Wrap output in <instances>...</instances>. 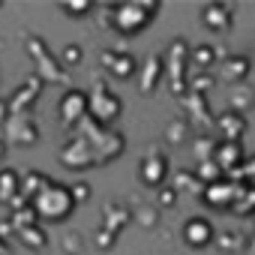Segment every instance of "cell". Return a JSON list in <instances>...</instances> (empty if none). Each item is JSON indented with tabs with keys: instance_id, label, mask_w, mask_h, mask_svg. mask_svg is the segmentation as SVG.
I'll list each match as a JSON object with an SVG mask.
<instances>
[{
	"instance_id": "obj_24",
	"label": "cell",
	"mask_w": 255,
	"mask_h": 255,
	"mask_svg": "<svg viewBox=\"0 0 255 255\" xmlns=\"http://www.w3.org/2000/svg\"><path fill=\"white\" fill-rule=\"evenodd\" d=\"M216 249H222V252H240V246H243V234H237V231H231V228H225V231H216Z\"/></svg>"
},
{
	"instance_id": "obj_14",
	"label": "cell",
	"mask_w": 255,
	"mask_h": 255,
	"mask_svg": "<svg viewBox=\"0 0 255 255\" xmlns=\"http://www.w3.org/2000/svg\"><path fill=\"white\" fill-rule=\"evenodd\" d=\"M225 51L219 45H210V42H198V45H189V69H201V72H213L216 60H222Z\"/></svg>"
},
{
	"instance_id": "obj_33",
	"label": "cell",
	"mask_w": 255,
	"mask_h": 255,
	"mask_svg": "<svg viewBox=\"0 0 255 255\" xmlns=\"http://www.w3.org/2000/svg\"><path fill=\"white\" fill-rule=\"evenodd\" d=\"M243 249H246V255H255V228H252L249 237L243 240Z\"/></svg>"
},
{
	"instance_id": "obj_4",
	"label": "cell",
	"mask_w": 255,
	"mask_h": 255,
	"mask_svg": "<svg viewBox=\"0 0 255 255\" xmlns=\"http://www.w3.org/2000/svg\"><path fill=\"white\" fill-rule=\"evenodd\" d=\"M87 114L99 123V126H105V123H114L120 114H123V99L108 87V84H96L93 87V93H87Z\"/></svg>"
},
{
	"instance_id": "obj_28",
	"label": "cell",
	"mask_w": 255,
	"mask_h": 255,
	"mask_svg": "<svg viewBox=\"0 0 255 255\" xmlns=\"http://www.w3.org/2000/svg\"><path fill=\"white\" fill-rule=\"evenodd\" d=\"M135 219H138L144 228H156V222H159V210H156V207H141V210L135 213Z\"/></svg>"
},
{
	"instance_id": "obj_10",
	"label": "cell",
	"mask_w": 255,
	"mask_h": 255,
	"mask_svg": "<svg viewBox=\"0 0 255 255\" xmlns=\"http://www.w3.org/2000/svg\"><path fill=\"white\" fill-rule=\"evenodd\" d=\"M183 105H186V114H189L186 120H189L192 126H198L204 135H210V129H213V111H210L207 96H201V93H186V96H183Z\"/></svg>"
},
{
	"instance_id": "obj_6",
	"label": "cell",
	"mask_w": 255,
	"mask_h": 255,
	"mask_svg": "<svg viewBox=\"0 0 255 255\" xmlns=\"http://www.w3.org/2000/svg\"><path fill=\"white\" fill-rule=\"evenodd\" d=\"M213 162L219 165V171H222L225 177H237L240 168H243V162H246L243 144H240V141H216Z\"/></svg>"
},
{
	"instance_id": "obj_13",
	"label": "cell",
	"mask_w": 255,
	"mask_h": 255,
	"mask_svg": "<svg viewBox=\"0 0 255 255\" xmlns=\"http://www.w3.org/2000/svg\"><path fill=\"white\" fill-rule=\"evenodd\" d=\"M57 111H60V117H63L66 126L78 123V120L87 114V93H84V90H66V93L60 96Z\"/></svg>"
},
{
	"instance_id": "obj_18",
	"label": "cell",
	"mask_w": 255,
	"mask_h": 255,
	"mask_svg": "<svg viewBox=\"0 0 255 255\" xmlns=\"http://www.w3.org/2000/svg\"><path fill=\"white\" fill-rule=\"evenodd\" d=\"M231 213H234V216H252V213H255V186H252V183L237 180V195H234Z\"/></svg>"
},
{
	"instance_id": "obj_20",
	"label": "cell",
	"mask_w": 255,
	"mask_h": 255,
	"mask_svg": "<svg viewBox=\"0 0 255 255\" xmlns=\"http://www.w3.org/2000/svg\"><path fill=\"white\" fill-rule=\"evenodd\" d=\"M189 135H192V123L186 120V117H174V120H168V126H165V141L168 144H186L189 141Z\"/></svg>"
},
{
	"instance_id": "obj_8",
	"label": "cell",
	"mask_w": 255,
	"mask_h": 255,
	"mask_svg": "<svg viewBox=\"0 0 255 255\" xmlns=\"http://www.w3.org/2000/svg\"><path fill=\"white\" fill-rule=\"evenodd\" d=\"M213 129H216L219 141H240L249 129V117L237 114V111H222L213 117Z\"/></svg>"
},
{
	"instance_id": "obj_32",
	"label": "cell",
	"mask_w": 255,
	"mask_h": 255,
	"mask_svg": "<svg viewBox=\"0 0 255 255\" xmlns=\"http://www.w3.org/2000/svg\"><path fill=\"white\" fill-rule=\"evenodd\" d=\"M114 237H117L114 231H108V228H102V231L96 234V246H99V249H111V246H114Z\"/></svg>"
},
{
	"instance_id": "obj_34",
	"label": "cell",
	"mask_w": 255,
	"mask_h": 255,
	"mask_svg": "<svg viewBox=\"0 0 255 255\" xmlns=\"http://www.w3.org/2000/svg\"><path fill=\"white\" fill-rule=\"evenodd\" d=\"M252 228H255V213H252Z\"/></svg>"
},
{
	"instance_id": "obj_23",
	"label": "cell",
	"mask_w": 255,
	"mask_h": 255,
	"mask_svg": "<svg viewBox=\"0 0 255 255\" xmlns=\"http://www.w3.org/2000/svg\"><path fill=\"white\" fill-rule=\"evenodd\" d=\"M213 150H216V138H213V135H198V138L192 141L195 165H198V162H210V159H213Z\"/></svg>"
},
{
	"instance_id": "obj_26",
	"label": "cell",
	"mask_w": 255,
	"mask_h": 255,
	"mask_svg": "<svg viewBox=\"0 0 255 255\" xmlns=\"http://www.w3.org/2000/svg\"><path fill=\"white\" fill-rule=\"evenodd\" d=\"M60 60L72 69V66H78L81 60H84V51H81V45H75V42H69L63 51H60Z\"/></svg>"
},
{
	"instance_id": "obj_19",
	"label": "cell",
	"mask_w": 255,
	"mask_h": 255,
	"mask_svg": "<svg viewBox=\"0 0 255 255\" xmlns=\"http://www.w3.org/2000/svg\"><path fill=\"white\" fill-rule=\"evenodd\" d=\"M168 186H171L177 195H180V192H195V195L201 198V192H204V183L195 177V171H192V168H180V171H174Z\"/></svg>"
},
{
	"instance_id": "obj_27",
	"label": "cell",
	"mask_w": 255,
	"mask_h": 255,
	"mask_svg": "<svg viewBox=\"0 0 255 255\" xmlns=\"http://www.w3.org/2000/svg\"><path fill=\"white\" fill-rule=\"evenodd\" d=\"M177 198H180V195H177V192L165 183L162 189H156V210H159V207H168V210H171V207L177 204Z\"/></svg>"
},
{
	"instance_id": "obj_31",
	"label": "cell",
	"mask_w": 255,
	"mask_h": 255,
	"mask_svg": "<svg viewBox=\"0 0 255 255\" xmlns=\"http://www.w3.org/2000/svg\"><path fill=\"white\" fill-rule=\"evenodd\" d=\"M69 192H72V201H75V204L90 198V186H87V183H75V186H69Z\"/></svg>"
},
{
	"instance_id": "obj_3",
	"label": "cell",
	"mask_w": 255,
	"mask_h": 255,
	"mask_svg": "<svg viewBox=\"0 0 255 255\" xmlns=\"http://www.w3.org/2000/svg\"><path fill=\"white\" fill-rule=\"evenodd\" d=\"M165 57V78H168V87L174 96H186L189 93V42L183 36L171 39L168 51L162 54Z\"/></svg>"
},
{
	"instance_id": "obj_21",
	"label": "cell",
	"mask_w": 255,
	"mask_h": 255,
	"mask_svg": "<svg viewBox=\"0 0 255 255\" xmlns=\"http://www.w3.org/2000/svg\"><path fill=\"white\" fill-rule=\"evenodd\" d=\"M129 219H132V210L129 207H120V204H108L105 207V228L108 231H120V228H126L129 225Z\"/></svg>"
},
{
	"instance_id": "obj_25",
	"label": "cell",
	"mask_w": 255,
	"mask_h": 255,
	"mask_svg": "<svg viewBox=\"0 0 255 255\" xmlns=\"http://www.w3.org/2000/svg\"><path fill=\"white\" fill-rule=\"evenodd\" d=\"M192 171H195V177H198V180H201L204 186H210V183H216V180H222V177H225V174L219 171V165H216L213 159H210V162H198V165H195Z\"/></svg>"
},
{
	"instance_id": "obj_22",
	"label": "cell",
	"mask_w": 255,
	"mask_h": 255,
	"mask_svg": "<svg viewBox=\"0 0 255 255\" xmlns=\"http://www.w3.org/2000/svg\"><path fill=\"white\" fill-rule=\"evenodd\" d=\"M216 84V72H201V69H189V93H201L207 96V90Z\"/></svg>"
},
{
	"instance_id": "obj_16",
	"label": "cell",
	"mask_w": 255,
	"mask_h": 255,
	"mask_svg": "<svg viewBox=\"0 0 255 255\" xmlns=\"http://www.w3.org/2000/svg\"><path fill=\"white\" fill-rule=\"evenodd\" d=\"M162 78H165V57L162 54H150L147 63H144V69H141V81H138L141 93H153Z\"/></svg>"
},
{
	"instance_id": "obj_29",
	"label": "cell",
	"mask_w": 255,
	"mask_h": 255,
	"mask_svg": "<svg viewBox=\"0 0 255 255\" xmlns=\"http://www.w3.org/2000/svg\"><path fill=\"white\" fill-rule=\"evenodd\" d=\"M24 240H27V246H45V231L30 225V228H24Z\"/></svg>"
},
{
	"instance_id": "obj_15",
	"label": "cell",
	"mask_w": 255,
	"mask_h": 255,
	"mask_svg": "<svg viewBox=\"0 0 255 255\" xmlns=\"http://www.w3.org/2000/svg\"><path fill=\"white\" fill-rule=\"evenodd\" d=\"M102 66L114 75V78H132L135 69H138V60L132 54H126V51H102Z\"/></svg>"
},
{
	"instance_id": "obj_5",
	"label": "cell",
	"mask_w": 255,
	"mask_h": 255,
	"mask_svg": "<svg viewBox=\"0 0 255 255\" xmlns=\"http://www.w3.org/2000/svg\"><path fill=\"white\" fill-rule=\"evenodd\" d=\"M138 177L150 189H162L171 177V159L162 153V147H153L141 162H138Z\"/></svg>"
},
{
	"instance_id": "obj_12",
	"label": "cell",
	"mask_w": 255,
	"mask_h": 255,
	"mask_svg": "<svg viewBox=\"0 0 255 255\" xmlns=\"http://www.w3.org/2000/svg\"><path fill=\"white\" fill-rule=\"evenodd\" d=\"M249 72H252V60L246 54H225L219 60V78L228 81L231 87L234 84H243L249 78Z\"/></svg>"
},
{
	"instance_id": "obj_17",
	"label": "cell",
	"mask_w": 255,
	"mask_h": 255,
	"mask_svg": "<svg viewBox=\"0 0 255 255\" xmlns=\"http://www.w3.org/2000/svg\"><path fill=\"white\" fill-rule=\"evenodd\" d=\"M252 108H255V87H249L246 81L243 84H234L231 93H228V111L249 114Z\"/></svg>"
},
{
	"instance_id": "obj_1",
	"label": "cell",
	"mask_w": 255,
	"mask_h": 255,
	"mask_svg": "<svg viewBox=\"0 0 255 255\" xmlns=\"http://www.w3.org/2000/svg\"><path fill=\"white\" fill-rule=\"evenodd\" d=\"M159 9H162L159 0H132V3H114V6L105 9V15H108L105 24L114 27L117 33H123V36H135V33H141V30H147V27L153 24V18L159 15Z\"/></svg>"
},
{
	"instance_id": "obj_2",
	"label": "cell",
	"mask_w": 255,
	"mask_h": 255,
	"mask_svg": "<svg viewBox=\"0 0 255 255\" xmlns=\"http://www.w3.org/2000/svg\"><path fill=\"white\" fill-rule=\"evenodd\" d=\"M33 210H36V216L45 219V222H63V219H69L72 210H75V201H72L69 186L48 180V183L33 195Z\"/></svg>"
},
{
	"instance_id": "obj_9",
	"label": "cell",
	"mask_w": 255,
	"mask_h": 255,
	"mask_svg": "<svg viewBox=\"0 0 255 255\" xmlns=\"http://www.w3.org/2000/svg\"><path fill=\"white\" fill-rule=\"evenodd\" d=\"M201 21H204V30L222 36L234 27V9H231V3H204Z\"/></svg>"
},
{
	"instance_id": "obj_7",
	"label": "cell",
	"mask_w": 255,
	"mask_h": 255,
	"mask_svg": "<svg viewBox=\"0 0 255 255\" xmlns=\"http://www.w3.org/2000/svg\"><path fill=\"white\" fill-rule=\"evenodd\" d=\"M183 243L189 246V249H204V246H210L213 243V237H216V228H213V222L207 219V216H189L186 222H183Z\"/></svg>"
},
{
	"instance_id": "obj_30",
	"label": "cell",
	"mask_w": 255,
	"mask_h": 255,
	"mask_svg": "<svg viewBox=\"0 0 255 255\" xmlns=\"http://www.w3.org/2000/svg\"><path fill=\"white\" fill-rule=\"evenodd\" d=\"M66 15H87L90 9H93V3H87V0H84V3H63L60 6Z\"/></svg>"
},
{
	"instance_id": "obj_11",
	"label": "cell",
	"mask_w": 255,
	"mask_h": 255,
	"mask_svg": "<svg viewBox=\"0 0 255 255\" xmlns=\"http://www.w3.org/2000/svg\"><path fill=\"white\" fill-rule=\"evenodd\" d=\"M234 195H237V180L222 177V180H216V183L204 186L201 201H204V204H210V207H216V210H231Z\"/></svg>"
}]
</instances>
